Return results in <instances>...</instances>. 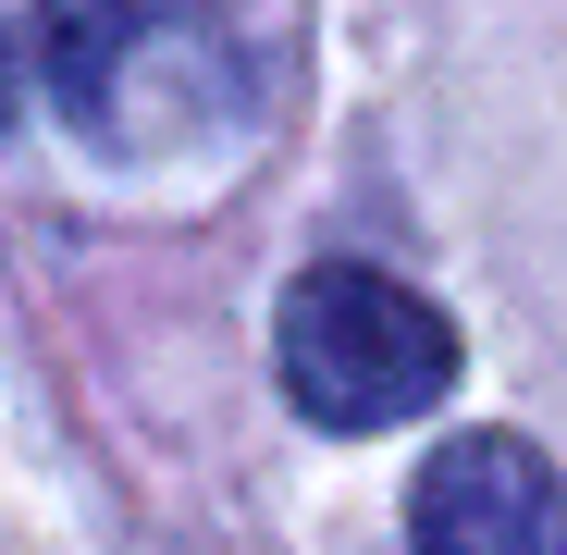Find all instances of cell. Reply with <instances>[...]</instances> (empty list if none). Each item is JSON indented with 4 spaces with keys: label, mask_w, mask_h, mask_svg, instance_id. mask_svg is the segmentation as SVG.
<instances>
[{
    "label": "cell",
    "mask_w": 567,
    "mask_h": 555,
    "mask_svg": "<svg viewBox=\"0 0 567 555\" xmlns=\"http://www.w3.org/2000/svg\"><path fill=\"white\" fill-rule=\"evenodd\" d=\"M38 74L86 148L173 161L235 100V38L210 0H38Z\"/></svg>",
    "instance_id": "obj_1"
},
{
    "label": "cell",
    "mask_w": 567,
    "mask_h": 555,
    "mask_svg": "<svg viewBox=\"0 0 567 555\" xmlns=\"http://www.w3.org/2000/svg\"><path fill=\"white\" fill-rule=\"evenodd\" d=\"M456 383V321L432 297H408L395 271L321 259L284 297V395L321 432H395Z\"/></svg>",
    "instance_id": "obj_2"
},
{
    "label": "cell",
    "mask_w": 567,
    "mask_h": 555,
    "mask_svg": "<svg viewBox=\"0 0 567 555\" xmlns=\"http://www.w3.org/2000/svg\"><path fill=\"white\" fill-rule=\"evenodd\" d=\"M408 543L420 555H567L555 456L518 444V432H456L408 494Z\"/></svg>",
    "instance_id": "obj_3"
},
{
    "label": "cell",
    "mask_w": 567,
    "mask_h": 555,
    "mask_svg": "<svg viewBox=\"0 0 567 555\" xmlns=\"http://www.w3.org/2000/svg\"><path fill=\"white\" fill-rule=\"evenodd\" d=\"M13 100H25V38L0 25V124H13Z\"/></svg>",
    "instance_id": "obj_4"
}]
</instances>
